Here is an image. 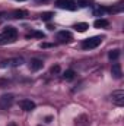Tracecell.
<instances>
[{
	"label": "cell",
	"mask_w": 124,
	"mask_h": 126,
	"mask_svg": "<svg viewBox=\"0 0 124 126\" xmlns=\"http://www.w3.org/2000/svg\"><path fill=\"white\" fill-rule=\"evenodd\" d=\"M101 43H102V37H91V38L83 40L80 46L83 50H92V48H96Z\"/></svg>",
	"instance_id": "6da1fadb"
},
{
	"label": "cell",
	"mask_w": 124,
	"mask_h": 126,
	"mask_svg": "<svg viewBox=\"0 0 124 126\" xmlns=\"http://www.w3.org/2000/svg\"><path fill=\"white\" fill-rule=\"evenodd\" d=\"M56 4H57V7L64 9V10H72L73 12V10L77 9V4L74 1H72V0H57Z\"/></svg>",
	"instance_id": "7a4b0ae2"
},
{
	"label": "cell",
	"mask_w": 124,
	"mask_h": 126,
	"mask_svg": "<svg viewBox=\"0 0 124 126\" xmlns=\"http://www.w3.org/2000/svg\"><path fill=\"white\" fill-rule=\"evenodd\" d=\"M13 101H15V97L13 94H4L0 97V107L1 109H4V110H7L12 104H13Z\"/></svg>",
	"instance_id": "3957f363"
},
{
	"label": "cell",
	"mask_w": 124,
	"mask_h": 126,
	"mask_svg": "<svg viewBox=\"0 0 124 126\" xmlns=\"http://www.w3.org/2000/svg\"><path fill=\"white\" fill-rule=\"evenodd\" d=\"M24 63L22 57H13V59H9V60H3L0 63V67H9V66H21Z\"/></svg>",
	"instance_id": "277c9868"
},
{
	"label": "cell",
	"mask_w": 124,
	"mask_h": 126,
	"mask_svg": "<svg viewBox=\"0 0 124 126\" xmlns=\"http://www.w3.org/2000/svg\"><path fill=\"white\" fill-rule=\"evenodd\" d=\"M111 98H112V103L115 106H118V107L124 106V91H114Z\"/></svg>",
	"instance_id": "5b68a950"
},
{
	"label": "cell",
	"mask_w": 124,
	"mask_h": 126,
	"mask_svg": "<svg viewBox=\"0 0 124 126\" xmlns=\"http://www.w3.org/2000/svg\"><path fill=\"white\" fill-rule=\"evenodd\" d=\"M19 106L24 111H32L35 109V103L32 100H21L19 101Z\"/></svg>",
	"instance_id": "8992f818"
},
{
	"label": "cell",
	"mask_w": 124,
	"mask_h": 126,
	"mask_svg": "<svg viewBox=\"0 0 124 126\" xmlns=\"http://www.w3.org/2000/svg\"><path fill=\"white\" fill-rule=\"evenodd\" d=\"M57 40H59L60 43H70V41L73 40V37H72V34L69 31H59Z\"/></svg>",
	"instance_id": "52a82bcc"
},
{
	"label": "cell",
	"mask_w": 124,
	"mask_h": 126,
	"mask_svg": "<svg viewBox=\"0 0 124 126\" xmlns=\"http://www.w3.org/2000/svg\"><path fill=\"white\" fill-rule=\"evenodd\" d=\"M3 34H4L10 41L16 40V37H18V31H16V28H15V27H6V28H4V31H3Z\"/></svg>",
	"instance_id": "ba28073f"
},
{
	"label": "cell",
	"mask_w": 124,
	"mask_h": 126,
	"mask_svg": "<svg viewBox=\"0 0 124 126\" xmlns=\"http://www.w3.org/2000/svg\"><path fill=\"white\" fill-rule=\"evenodd\" d=\"M42 66H44V63H42V60H39V59H31V62H29V69H31L32 72L41 70Z\"/></svg>",
	"instance_id": "9c48e42d"
},
{
	"label": "cell",
	"mask_w": 124,
	"mask_h": 126,
	"mask_svg": "<svg viewBox=\"0 0 124 126\" xmlns=\"http://www.w3.org/2000/svg\"><path fill=\"white\" fill-rule=\"evenodd\" d=\"M111 73L115 79H120L123 76V70H121V64L120 63H114L112 67H111Z\"/></svg>",
	"instance_id": "30bf717a"
},
{
	"label": "cell",
	"mask_w": 124,
	"mask_h": 126,
	"mask_svg": "<svg viewBox=\"0 0 124 126\" xmlns=\"http://www.w3.org/2000/svg\"><path fill=\"white\" fill-rule=\"evenodd\" d=\"M10 16L15 19H25V18H28V12L24 9H18V10H13Z\"/></svg>",
	"instance_id": "8fae6325"
},
{
	"label": "cell",
	"mask_w": 124,
	"mask_h": 126,
	"mask_svg": "<svg viewBox=\"0 0 124 126\" xmlns=\"http://www.w3.org/2000/svg\"><path fill=\"white\" fill-rule=\"evenodd\" d=\"M108 25H110V22L107 21V19H96L95 22H93V27L95 28H108Z\"/></svg>",
	"instance_id": "7c38bea8"
},
{
	"label": "cell",
	"mask_w": 124,
	"mask_h": 126,
	"mask_svg": "<svg viewBox=\"0 0 124 126\" xmlns=\"http://www.w3.org/2000/svg\"><path fill=\"white\" fill-rule=\"evenodd\" d=\"M73 28H74L77 32H85L88 28H89V25H88L86 22H77V24L73 25Z\"/></svg>",
	"instance_id": "4fadbf2b"
},
{
	"label": "cell",
	"mask_w": 124,
	"mask_h": 126,
	"mask_svg": "<svg viewBox=\"0 0 124 126\" xmlns=\"http://www.w3.org/2000/svg\"><path fill=\"white\" fill-rule=\"evenodd\" d=\"M74 75H76V73H74L73 69H67V70L63 73V78H64L66 81H72V79H74Z\"/></svg>",
	"instance_id": "5bb4252c"
},
{
	"label": "cell",
	"mask_w": 124,
	"mask_h": 126,
	"mask_svg": "<svg viewBox=\"0 0 124 126\" xmlns=\"http://www.w3.org/2000/svg\"><path fill=\"white\" fill-rule=\"evenodd\" d=\"M105 12H107V7L98 6V7H95V9H93V16H102Z\"/></svg>",
	"instance_id": "9a60e30c"
},
{
	"label": "cell",
	"mask_w": 124,
	"mask_h": 126,
	"mask_svg": "<svg viewBox=\"0 0 124 126\" xmlns=\"http://www.w3.org/2000/svg\"><path fill=\"white\" fill-rule=\"evenodd\" d=\"M118 57H120V50H111L108 53V59L110 60H117Z\"/></svg>",
	"instance_id": "2e32d148"
},
{
	"label": "cell",
	"mask_w": 124,
	"mask_h": 126,
	"mask_svg": "<svg viewBox=\"0 0 124 126\" xmlns=\"http://www.w3.org/2000/svg\"><path fill=\"white\" fill-rule=\"evenodd\" d=\"M39 16H41V19H42L44 22H48V21L54 16V13H53V12H44V13H41Z\"/></svg>",
	"instance_id": "e0dca14e"
},
{
	"label": "cell",
	"mask_w": 124,
	"mask_h": 126,
	"mask_svg": "<svg viewBox=\"0 0 124 126\" xmlns=\"http://www.w3.org/2000/svg\"><path fill=\"white\" fill-rule=\"evenodd\" d=\"M28 37H35V38H45V34L42 31H31Z\"/></svg>",
	"instance_id": "ac0fdd59"
},
{
	"label": "cell",
	"mask_w": 124,
	"mask_h": 126,
	"mask_svg": "<svg viewBox=\"0 0 124 126\" xmlns=\"http://www.w3.org/2000/svg\"><path fill=\"white\" fill-rule=\"evenodd\" d=\"M9 41H10V40H9L4 34H1V35H0V46H3V44H6V43H9Z\"/></svg>",
	"instance_id": "d6986e66"
},
{
	"label": "cell",
	"mask_w": 124,
	"mask_h": 126,
	"mask_svg": "<svg viewBox=\"0 0 124 126\" xmlns=\"http://www.w3.org/2000/svg\"><path fill=\"white\" fill-rule=\"evenodd\" d=\"M42 48H50V47H54V44H50V43H42L41 44Z\"/></svg>",
	"instance_id": "ffe728a7"
},
{
	"label": "cell",
	"mask_w": 124,
	"mask_h": 126,
	"mask_svg": "<svg viewBox=\"0 0 124 126\" xmlns=\"http://www.w3.org/2000/svg\"><path fill=\"white\" fill-rule=\"evenodd\" d=\"M59 70H60V67H59V66H53V67H51V73H57Z\"/></svg>",
	"instance_id": "44dd1931"
},
{
	"label": "cell",
	"mask_w": 124,
	"mask_h": 126,
	"mask_svg": "<svg viewBox=\"0 0 124 126\" xmlns=\"http://www.w3.org/2000/svg\"><path fill=\"white\" fill-rule=\"evenodd\" d=\"M51 119H53V117H51V116H48V117L45 119V120H47V123H50V122H51Z\"/></svg>",
	"instance_id": "7402d4cb"
},
{
	"label": "cell",
	"mask_w": 124,
	"mask_h": 126,
	"mask_svg": "<svg viewBox=\"0 0 124 126\" xmlns=\"http://www.w3.org/2000/svg\"><path fill=\"white\" fill-rule=\"evenodd\" d=\"M7 126H18V125H16L15 122H10V123H9V125H7Z\"/></svg>",
	"instance_id": "603a6c76"
},
{
	"label": "cell",
	"mask_w": 124,
	"mask_h": 126,
	"mask_svg": "<svg viewBox=\"0 0 124 126\" xmlns=\"http://www.w3.org/2000/svg\"><path fill=\"white\" fill-rule=\"evenodd\" d=\"M77 1H79V3H80V1H82V3H88V0H77Z\"/></svg>",
	"instance_id": "cb8c5ba5"
},
{
	"label": "cell",
	"mask_w": 124,
	"mask_h": 126,
	"mask_svg": "<svg viewBox=\"0 0 124 126\" xmlns=\"http://www.w3.org/2000/svg\"><path fill=\"white\" fill-rule=\"evenodd\" d=\"M16 1H24V0H16Z\"/></svg>",
	"instance_id": "d4e9b609"
}]
</instances>
